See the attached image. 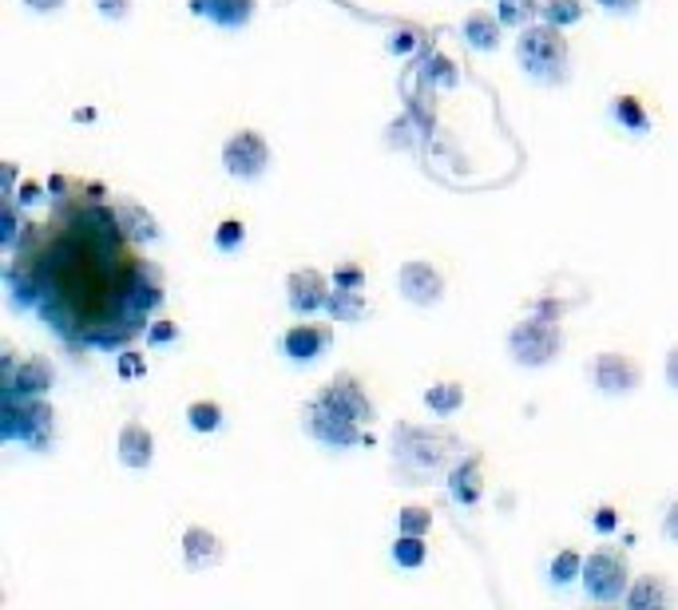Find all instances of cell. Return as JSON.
Masks as SVG:
<instances>
[{"label": "cell", "instance_id": "f35d334b", "mask_svg": "<svg viewBox=\"0 0 678 610\" xmlns=\"http://www.w3.org/2000/svg\"><path fill=\"white\" fill-rule=\"evenodd\" d=\"M663 535H667L670 544H678V500L667 503V515H663Z\"/></svg>", "mask_w": 678, "mask_h": 610}, {"label": "cell", "instance_id": "52a82bcc", "mask_svg": "<svg viewBox=\"0 0 678 610\" xmlns=\"http://www.w3.org/2000/svg\"><path fill=\"white\" fill-rule=\"evenodd\" d=\"M222 167H227V174L242 179V183L263 179L266 167H270V143H266L263 131H254V127L234 131V135L222 143Z\"/></svg>", "mask_w": 678, "mask_h": 610}, {"label": "cell", "instance_id": "f1b7e54d", "mask_svg": "<svg viewBox=\"0 0 678 610\" xmlns=\"http://www.w3.org/2000/svg\"><path fill=\"white\" fill-rule=\"evenodd\" d=\"M242 242H246V222H242V218H222L219 227H215V246H219L222 254L242 251Z\"/></svg>", "mask_w": 678, "mask_h": 610}, {"label": "cell", "instance_id": "ffe728a7", "mask_svg": "<svg viewBox=\"0 0 678 610\" xmlns=\"http://www.w3.org/2000/svg\"><path fill=\"white\" fill-rule=\"evenodd\" d=\"M116 215H120L123 230L132 234V242H155L164 230H159V222H155V215L147 207H140L135 198H116Z\"/></svg>", "mask_w": 678, "mask_h": 610}, {"label": "cell", "instance_id": "d6a6232c", "mask_svg": "<svg viewBox=\"0 0 678 610\" xmlns=\"http://www.w3.org/2000/svg\"><path fill=\"white\" fill-rule=\"evenodd\" d=\"M143 338L152 341V345H171V341L179 338V326L175 321H155V326H147V333Z\"/></svg>", "mask_w": 678, "mask_h": 610}, {"label": "cell", "instance_id": "ac0fdd59", "mask_svg": "<svg viewBox=\"0 0 678 610\" xmlns=\"http://www.w3.org/2000/svg\"><path fill=\"white\" fill-rule=\"evenodd\" d=\"M460 36H464V44L476 48V52H496L504 40V21L500 16H493V12L472 9L469 16L460 21Z\"/></svg>", "mask_w": 678, "mask_h": 610}, {"label": "cell", "instance_id": "603a6c76", "mask_svg": "<svg viewBox=\"0 0 678 610\" xmlns=\"http://www.w3.org/2000/svg\"><path fill=\"white\" fill-rule=\"evenodd\" d=\"M425 408L433 416H452V413H460L464 408V385L460 381H437V385H428L425 389Z\"/></svg>", "mask_w": 678, "mask_h": 610}, {"label": "cell", "instance_id": "ab89813d", "mask_svg": "<svg viewBox=\"0 0 678 610\" xmlns=\"http://www.w3.org/2000/svg\"><path fill=\"white\" fill-rule=\"evenodd\" d=\"M449 72H452V60H445V56H433V64H428V80H445L449 84Z\"/></svg>", "mask_w": 678, "mask_h": 610}, {"label": "cell", "instance_id": "f546056e", "mask_svg": "<svg viewBox=\"0 0 678 610\" xmlns=\"http://www.w3.org/2000/svg\"><path fill=\"white\" fill-rule=\"evenodd\" d=\"M397 523H401V532H405V535H428V527H433V512H428V508H416V503H409V508H401Z\"/></svg>", "mask_w": 678, "mask_h": 610}, {"label": "cell", "instance_id": "277c9868", "mask_svg": "<svg viewBox=\"0 0 678 610\" xmlns=\"http://www.w3.org/2000/svg\"><path fill=\"white\" fill-rule=\"evenodd\" d=\"M559 349H564V326H559V317H547V314H532L524 321H516L512 333H508V353H512L516 365H524V369H544L552 361L559 357Z\"/></svg>", "mask_w": 678, "mask_h": 610}, {"label": "cell", "instance_id": "9a60e30c", "mask_svg": "<svg viewBox=\"0 0 678 610\" xmlns=\"http://www.w3.org/2000/svg\"><path fill=\"white\" fill-rule=\"evenodd\" d=\"M449 496L460 508H476L484 496V460L464 456L449 468Z\"/></svg>", "mask_w": 678, "mask_h": 610}, {"label": "cell", "instance_id": "7c38bea8", "mask_svg": "<svg viewBox=\"0 0 678 610\" xmlns=\"http://www.w3.org/2000/svg\"><path fill=\"white\" fill-rule=\"evenodd\" d=\"M0 389L4 392H21V396H48L56 389V365L40 353L16 361V369L9 377H0Z\"/></svg>", "mask_w": 678, "mask_h": 610}, {"label": "cell", "instance_id": "74e56055", "mask_svg": "<svg viewBox=\"0 0 678 610\" xmlns=\"http://www.w3.org/2000/svg\"><path fill=\"white\" fill-rule=\"evenodd\" d=\"M68 0H24V9H33L36 16H52V12L64 9Z\"/></svg>", "mask_w": 678, "mask_h": 610}, {"label": "cell", "instance_id": "7402d4cb", "mask_svg": "<svg viewBox=\"0 0 678 610\" xmlns=\"http://www.w3.org/2000/svg\"><path fill=\"white\" fill-rule=\"evenodd\" d=\"M612 120L623 131H631V135H646V131H651V111H646L643 99L631 96V91L612 99Z\"/></svg>", "mask_w": 678, "mask_h": 610}, {"label": "cell", "instance_id": "484cf974", "mask_svg": "<svg viewBox=\"0 0 678 610\" xmlns=\"http://www.w3.org/2000/svg\"><path fill=\"white\" fill-rule=\"evenodd\" d=\"M583 0H544L540 4V21L547 24H559V28H571V24L583 21Z\"/></svg>", "mask_w": 678, "mask_h": 610}, {"label": "cell", "instance_id": "5b68a950", "mask_svg": "<svg viewBox=\"0 0 678 610\" xmlns=\"http://www.w3.org/2000/svg\"><path fill=\"white\" fill-rule=\"evenodd\" d=\"M583 590L591 602H623L631 590V566H627L623 551L615 547H600L583 559Z\"/></svg>", "mask_w": 678, "mask_h": 610}, {"label": "cell", "instance_id": "d6986e66", "mask_svg": "<svg viewBox=\"0 0 678 610\" xmlns=\"http://www.w3.org/2000/svg\"><path fill=\"white\" fill-rule=\"evenodd\" d=\"M678 595L670 590V583L663 575H639L631 578V590H627V607L631 610H646V607H670Z\"/></svg>", "mask_w": 678, "mask_h": 610}, {"label": "cell", "instance_id": "8992f818", "mask_svg": "<svg viewBox=\"0 0 678 610\" xmlns=\"http://www.w3.org/2000/svg\"><path fill=\"white\" fill-rule=\"evenodd\" d=\"M302 420H306V432L314 436L317 444H326V448H358L365 440L362 436L365 425H358L353 416H346L341 408H334L326 396L310 401L306 413H302Z\"/></svg>", "mask_w": 678, "mask_h": 610}, {"label": "cell", "instance_id": "e575fe53", "mask_svg": "<svg viewBox=\"0 0 678 610\" xmlns=\"http://www.w3.org/2000/svg\"><path fill=\"white\" fill-rule=\"evenodd\" d=\"M116 373H120V377H143L140 353H120V361H116Z\"/></svg>", "mask_w": 678, "mask_h": 610}, {"label": "cell", "instance_id": "d4e9b609", "mask_svg": "<svg viewBox=\"0 0 678 610\" xmlns=\"http://www.w3.org/2000/svg\"><path fill=\"white\" fill-rule=\"evenodd\" d=\"M540 4L544 0H496V16L504 21V28H528L532 21H540Z\"/></svg>", "mask_w": 678, "mask_h": 610}, {"label": "cell", "instance_id": "ba28073f", "mask_svg": "<svg viewBox=\"0 0 678 610\" xmlns=\"http://www.w3.org/2000/svg\"><path fill=\"white\" fill-rule=\"evenodd\" d=\"M588 381L603 396H627L643 385V369L627 353H595L588 365Z\"/></svg>", "mask_w": 678, "mask_h": 610}, {"label": "cell", "instance_id": "cb8c5ba5", "mask_svg": "<svg viewBox=\"0 0 678 610\" xmlns=\"http://www.w3.org/2000/svg\"><path fill=\"white\" fill-rule=\"evenodd\" d=\"M547 578H552V587H571L576 578H583V556L576 551V547L556 551L552 563H547Z\"/></svg>", "mask_w": 678, "mask_h": 610}, {"label": "cell", "instance_id": "e0dca14e", "mask_svg": "<svg viewBox=\"0 0 678 610\" xmlns=\"http://www.w3.org/2000/svg\"><path fill=\"white\" fill-rule=\"evenodd\" d=\"M195 16H207L219 28H246L254 16V0H186Z\"/></svg>", "mask_w": 678, "mask_h": 610}, {"label": "cell", "instance_id": "4dcf8cb0", "mask_svg": "<svg viewBox=\"0 0 678 610\" xmlns=\"http://www.w3.org/2000/svg\"><path fill=\"white\" fill-rule=\"evenodd\" d=\"M334 285H341V290H365V266L362 261H338L334 266Z\"/></svg>", "mask_w": 678, "mask_h": 610}, {"label": "cell", "instance_id": "5bb4252c", "mask_svg": "<svg viewBox=\"0 0 678 610\" xmlns=\"http://www.w3.org/2000/svg\"><path fill=\"white\" fill-rule=\"evenodd\" d=\"M227 559V544L207 527H186L183 532V563L186 571H207Z\"/></svg>", "mask_w": 678, "mask_h": 610}, {"label": "cell", "instance_id": "3957f363", "mask_svg": "<svg viewBox=\"0 0 678 610\" xmlns=\"http://www.w3.org/2000/svg\"><path fill=\"white\" fill-rule=\"evenodd\" d=\"M56 432V408L48 396H21L4 392V413H0V436L9 444H24L33 452H45Z\"/></svg>", "mask_w": 678, "mask_h": 610}, {"label": "cell", "instance_id": "836d02e7", "mask_svg": "<svg viewBox=\"0 0 678 610\" xmlns=\"http://www.w3.org/2000/svg\"><path fill=\"white\" fill-rule=\"evenodd\" d=\"M591 527H595V532H615V527H619V512H615V508H600V512L591 515Z\"/></svg>", "mask_w": 678, "mask_h": 610}, {"label": "cell", "instance_id": "83f0119b", "mask_svg": "<svg viewBox=\"0 0 678 610\" xmlns=\"http://www.w3.org/2000/svg\"><path fill=\"white\" fill-rule=\"evenodd\" d=\"M428 547H425V535H405L401 532V539L394 544V563L401 566V571H416V566L425 563Z\"/></svg>", "mask_w": 678, "mask_h": 610}, {"label": "cell", "instance_id": "44dd1931", "mask_svg": "<svg viewBox=\"0 0 678 610\" xmlns=\"http://www.w3.org/2000/svg\"><path fill=\"white\" fill-rule=\"evenodd\" d=\"M326 314L334 326H358V321H365V294L362 290H341V285H334V294H329L326 302Z\"/></svg>", "mask_w": 678, "mask_h": 610}, {"label": "cell", "instance_id": "30bf717a", "mask_svg": "<svg viewBox=\"0 0 678 610\" xmlns=\"http://www.w3.org/2000/svg\"><path fill=\"white\" fill-rule=\"evenodd\" d=\"M397 290L413 305H437L440 297H445V278H440V270L433 261L409 258V261H401V270H397Z\"/></svg>", "mask_w": 678, "mask_h": 610}, {"label": "cell", "instance_id": "7a4b0ae2", "mask_svg": "<svg viewBox=\"0 0 678 610\" xmlns=\"http://www.w3.org/2000/svg\"><path fill=\"white\" fill-rule=\"evenodd\" d=\"M516 60L528 72V80L536 84H564L568 80V36L559 24L547 21H532L528 28H520V40H516Z\"/></svg>", "mask_w": 678, "mask_h": 610}, {"label": "cell", "instance_id": "4fadbf2b", "mask_svg": "<svg viewBox=\"0 0 678 610\" xmlns=\"http://www.w3.org/2000/svg\"><path fill=\"white\" fill-rule=\"evenodd\" d=\"M322 396H326L334 408H341L346 416H353L358 425H370L373 420V404H370V396H365L362 381H358L353 373H338V377H329V385L322 389Z\"/></svg>", "mask_w": 678, "mask_h": 610}, {"label": "cell", "instance_id": "8fae6325", "mask_svg": "<svg viewBox=\"0 0 678 610\" xmlns=\"http://www.w3.org/2000/svg\"><path fill=\"white\" fill-rule=\"evenodd\" d=\"M329 345H334V326H326V321H302V326H290L282 333V341H278L282 357L294 361V365H310V361L322 357Z\"/></svg>", "mask_w": 678, "mask_h": 610}, {"label": "cell", "instance_id": "b9f144b4", "mask_svg": "<svg viewBox=\"0 0 678 610\" xmlns=\"http://www.w3.org/2000/svg\"><path fill=\"white\" fill-rule=\"evenodd\" d=\"M4 198H16V163H4Z\"/></svg>", "mask_w": 678, "mask_h": 610}, {"label": "cell", "instance_id": "8d00e7d4", "mask_svg": "<svg viewBox=\"0 0 678 610\" xmlns=\"http://www.w3.org/2000/svg\"><path fill=\"white\" fill-rule=\"evenodd\" d=\"M416 48V33L413 28H401V33L389 36V52H413Z\"/></svg>", "mask_w": 678, "mask_h": 610}, {"label": "cell", "instance_id": "6da1fadb", "mask_svg": "<svg viewBox=\"0 0 678 610\" xmlns=\"http://www.w3.org/2000/svg\"><path fill=\"white\" fill-rule=\"evenodd\" d=\"M135 246L104 186L52 174L48 222L36 227L28 218L9 251L4 290L16 309H33L72 349L120 353L147 333L152 317L140 305L152 258Z\"/></svg>", "mask_w": 678, "mask_h": 610}, {"label": "cell", "instance_id": "4316f807", "mask_svg": "<svg viewBox=\"0 0 678 610\" xmlns=\"http://www.w3.org/2000/svg\"><path fill=\"white\" fill-rule=\"evenodd\" d=\"M222 404L215 401H191L186 404V425L195 428V432H219L222 428Z\"/></svg>", "mask_w": 678, "mask_h": 610}, {"label": "cell", "instance_id": "d590c367", "mask_svg": "<svg viewBox=\"0 0 678 610\" xmlns=\"http://www.w3.org/2000/svg\"><path fill=\"white\" fill-rule=\"evenodd\" d=\"M639 4L643 0H600V9L612 12V16H631V12H639Z\"/></svg>", "mask_w": 678, "mask_h": 610}, {"label": "cell", "instance_id": "2e32d148", "mask_svg": "<svg viewBox=\"0 0 678 610\" xmlns=\"http://www.w3.org/2000/svg\"><path fill=\"white\" fill-rule=\"evenodd\" d=\"M116 452H120V464L123 468H152L155 460V436L152 428H143L140 420H128V425L120 428V440H116Z\"/></svg>", "mask_w": 678, "mask_h": 610}, {"label": "cell", "instance_id": "60d3db41", "mask_svg": "<svg viewBox=\"0 0 678 610\" xmlns=\"http://www.w3.org/2000/svg\"><path fill=\"white\" fill-rule=\"evenodd\" d=\"M667 385H670V389L678 392V345H675V349H670V353H667Z\"/></svg>", "mask_w": 678, "mask_h": 610}, {"label": "cell", "instance_id": "1f68e13d", "mask_svg": "<svg viewBox=\"0 0 678 610\" xmlns=\"http://www.w3.org/2000/svg\"><path fill=\"white\" fill-rule=\"evenodd\" d=\"M92 4H96V12L104 21H128L135 9V0H92Z\"/></svg>", "mask_w": 678, "mask_h": 610}, {"label": "cell", "instance_id": "9c48e42d", "mask_svg": "<svg viewBox=\"0 0 678 610\" xmlns=\"http://www.w3.org/2000/svg\"><path fill=\"white\" fill-rule=\"evenodd\" d=\"M334 294V273H322L317 266H302L286 278V302L302 317L326 314V302Z\"/></svg>", "mask_w": 678, "mask_h": 610}]
</instances>
